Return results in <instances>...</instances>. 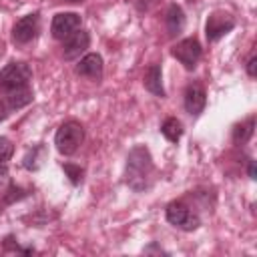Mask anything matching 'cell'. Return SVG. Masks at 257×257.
<instances>
[{
  "instance_id": "1",
  "label": "cell",
  "mask_w": 257,
  "mask_h": 257,
  "mask_svg": "<svg viewBox=\"0 0 257 257\" xmlns=\"http://www.w3.org/2000/svg\"><path fill=\"white\" fill-rule=\"evenodd\" d=\"M155 175H157V169H155V161L149 147L135 145L126 155L124 173H122L124 185L135 193H147L155 185Z\"/></svg>"
},
{
  "instance_id": "26",
  "label": "cell",
  "mask_w": 257,
  "mask_h": 257,
  "mask_svg": "<svg viewBox=\"0 0 257 257\" xmlns=\"http://www.w3.org/2000/svg\"><path fill=\"white\" fill-rule=\"evenodd\" d=\"M6 177H8V169H6V165H0V181Z\"/></svg>"
},
{
  "instance_id": "20",
  "label": "cell",
  "mask_w": 257,
  "mask_h": 257,
  "mask_svg": "<svg viewBox=\"0 0 257 257\" xmlns=\"http://www.w3.org/2000/svg\"><path fill=\"white\" fill-rule=\"evenodd\" d=\"M14 155V145L8 137H0V165H6Z\"/></svg>"
},
{
  "instance_id": "2",
  "label": "cell",
  "mask_w": 257,
  "mask_h": 257,
  "mask_svg": "<svg viewBox=\"0 0 257 257\" xmlns=\"http://www.w3.org/2000/svg\"><path fill=\"white\" fill-rule=\"evenodd\" d=\"M165 219L181 231H197L201 227V215L185 199H175L165 207Z\"/></svg>"
},
{
  "instance_id": "3",
  "label": "cell",
  "mask_w": 257,
  "mask_h": 257,
  "mask_svg": "<svg viewBox=\"0 0 257 257\" xmlns=\"http://www.w3.org/2000/svg\"><path fill=\"white\" fill-rule=\"evenodd\" d=\"M82 143H84V126H82L78 120H74V118L64 120V122L56 128V133H54L56 151H58L60 155H64V157L74 155V153L80 149Z\"/></svg>"
},
{
  "instance_id": "4",
  "label": "cell",
  "mask_w": 257,
  "mask_h": 257,
  "mask_svg": "<svg viewBox=\"0 0 257 257\" xmlns=\"http://www.w3.org/2000/svg\"><path fill=\"white\" fill-rule=\"evenodd\" d=\"M32 68L22 60H12L0 70V92H10L16 88L30 86Z\"/></svg>"
},
{
  "instance_id": "24",
  "label": "cell",
  "mask_w": 257,
  "mask_h": 257,
  "mask_svg": "<svg viewBox=\"0 0 257 257\" xmlns=\"http://www.w3.org/2000/svg\"><path fill=\"white\" fill-rule=\"evenodd\" d=\"M12 114V110L8 108V104H6V100L4 98H0V122L4 120V118H8Z\"/></svg>"
},
{
  "instance_id": "19",
  "label": "cell",
  "mask_w": 257,
  "mask_h": 257,
  "mask_svg": "<svg viewBox=\"0 0 257 257\" xmlns=\"http://www.w3.org/2000/svg\"><path fill=\"white\" fill-rule=\"evenodd\" d=\"M2 249H4V251H12V253H20V255H32V253H36L34 247H22L14 235H6V237H4Z\"/></svg>"
},
{
  "instance_id": "8",
  "label": "cell",
  "mask_w": 257,
  "mask_h": 257,
  "mask_svg": "<svg viewBox=\"0 0 257 257\" xmlns=\"http://www.w3.org/2000/svg\"><path fill=\"white\" fill-rule=\"evenodd\" d=\"M183 106H185L187 114L193 116V118L201 116V112L205 110V106H207V92H205V86L199 80H193V82H189L185 86Z\"/></svg>"
},
{
  "instance_id": "21",
  "label": "cell",
  "mask_w": 257,
  "mask_h": 257,
  "mask_svg": "<svg viewBox=\"0 0 257 257\" xmlns=\"http://www.w3.org/2000/svg\"><path fill=\"white\" fill-rule=\"evenodd\" d=\"M255 66H257V56H255V50H251V54H249V58H247V62H245V72H247L249 78H255V76H257Z\"/></svg>"
},
{
  "instance_id": "17",
  "label": "cell",
  "mask_w": 257,
  "mask_h": 257,
  "mask_svg": "<svg viewBox=\"0 0 257 257\" xmlns=\"http://www.w3.org/2000/svg\"><path fill=\"white\" fill-rule=\"evenodd\" d=\"M183 133H185L183 122H181L177 116H167V118L163 120V124H161V135H163L169 143H173V145H177V143L181 141Z\"/></svg>"
},
{
  "instance_id": "11",
  "label": "cell",
  "mask_w": 257,
  "mask_h": 257,
  "mask_svg": "<svg viewBox=\"0 0 257 257\" xmlns=\"http://www.w3.org/2000/svg\"><path fill=\"white\" fill-rule=\"evenodd\" d=\"M88 46H90V34L78 28L76 32H72L70 36L62 40V56L64 60H78L86 52Z\"/></svg>"
},
{
  "instance_id": "15",
  "label": "cell",
  "mask_w": 257,
  "mask_h": 257,
  "mask_svg": "<svg viewBox=\"0 0 257 257\" xmlns=\"http://www.w3.org/2000/svg\"><path fill=\"white\" fill-rule=\"evenodd\" d=\"M46 159H48V149H46V145L44 143H36V145H32L28 151H26V155L22 157V167L26 169V171H40L42 169V165L46 163Z\"/></svg>"
},
{
  "instance_id": "16",
  "label": "cell",
  "mask_w": 257,
  "mask_h": 257,
  "mask_svg": "<svg viewBox=\"0 0 257 257\" xmlns=\"http://www.w3.org/2000/svg\"><path fill=\"white\" fill-rule=\"evenodd\" d=\"M30 195H32V189H24V187L16 185L14 181H10L8 187H6L4 193H2L0 211H4L6 207H10V205H14V203H18V201H22V199H26V197H30Z\"/></svg>"
},
{
  "instance_id": "27",
  "label": "cell",
  "mask_w": 257,
  "mask_h": 257,
  "mask_svg": "<svg viewBox=\"0 0 257 257\" xmlns=\"http://www.w3.org/2000/svg\"><path fill=\"white\" fill-rule=\"evenodd\" d=\"M64 2H72V4H78V2H84V0H64Z\"/></svg>"
},
{
  "instance_id": "5",
  "label": "cell",
  "mask_w": 257,
  "mask_h": 257,
  "mask_svg": "<svg viewBox=\"0 0 257 257\" xmlns=\"http://www.w3.org/2000/svg\"><path fill=\"white\" fill-rule=\"evenodd\" d=\"M171 56L177 58V60L183 64L185 70L193 72V70L197 68L201 56H203V46H201V42H199L197 36H187V38L179 40L177 44H173Z\"/></svg>"
},
{
  "instance_id": "13",
  "label": "cell",
  "mask_w": 257,
  "mask_h": 257,
  "mask_svg": "<svg viewBox=\"0 0 257 257\" xmlns=\"http://www.w3.org/2000/svg\"><path fill=\"white\" fill-rule=\"evenodd\" d=\"M143 86H145L151 94H155V96H159V98H165V96H167V90H165V86H163V68H161L159 62H153V64L147 66L145 76H143Z\"/></svg>"
},
{
  "instance_id": "23",
  "label": "cell",
  "mask_w": 257,
  "mask_h": 257,
  "mask_svg": "<svg viewBox=\"0 0 257 257\" xmlns=\"http://www.w3.org/2000/svg\"><path fill=\"white\" fill-rule=\"evenodd\" d=\"M155 2H157V0H133L135 8H137L139 12H149V10L155 6Z\"/></svg>"
},
{
  "instance_id": "25",
  "label": "cell",
  "mask_w": 257,
  "mask_h": 257,
  "mask_svg": "<svg viewBox=\"0 0 257 257\" xmlns=\"http://www.w3.org/2000/svg\"><path fill=\"white\" fill-rule=\"evenodd\" d=\"M247 175H249L251 181L257 179V175H255V161L253 159H247Z\"/></svg>"
},
{
  "instance_id": "9",
  "label": "cell",
  "mask_w": 257,
  "mask_h": 257,
  "mask_svg": "<svg viewBox=\"0 0 257 257\" xmlns=\"http://www.w3.org/2000/svg\"><path fill=\"white\" fill-rule=\"evenodd\" d=\"M74 72L82 78L100 82L102 74H104V60L98 52H86L78 58V62L74 64Z\"/></svg>"
},
{
  "instance_id": "10",
  "label": "cell",
  "mask_w": 257,
  "mask_h": 257,
  "mask_svg": "<svg viewBox=\"0 0 257 257\" xmlns=\"http://www.w3.org/2000/svg\"><path fill=\"white\" fill-rule=\"evenodd\" d=\"M82 26V18L76 12H58L52 16L50 22V32L52 38L56 40H64L66 36H70L72 32H76Z\"/></svg>"
},
{
  "instance_id": "18",
  "label": "cell",
  "mask_w": 257,
  "mask_h": 257,
  "mask_svg": "<svg viewBox=\"0 0 257 257\" xmlns=\"http://www.w3.org/2000/svg\"><path fill=\"white\" fill-rule=\"evenodd\" d=\"M60 169L64 171V175H66V179H68V183H70L72 187L82 185V181H84V169H82L80 165H74V163H60Z\"/></svg>"
},
{
  "instance_id": "14",
  "label": "cell",
  "mask_w": 257,
  "mask_h": 257,
  "mask_svg": "<svg viewBox=\"0 0 257 257\" xmlns=\"http://www.w3.org/2000/svg\"><path fill=\"white\" fill-rule=\"evenodd\" d=\"M255 133V114L251 112L247 118H243L241 122H235L231 128V143L235 147H243L253 139Z\"/></svg>"
},
{
  "instance_id": "22",
  "label": "cell",
  "mask_w": 257,
  "mask_h": 257,
  "mask_svg": "<svg viewBox=\"0 0 257 257\" xmlns=\"http://www.w3.org/2000/svg\"><path fill=\"white\" fill-rule=\"evenodd\" d=\"M143 253H147V255H149V253H159V255H169V251H167V249H163V247H161V245H159L157 241H151V243H149V245H147V247L143 249Z\"/></svg>"
},
{
  "instance_id": "12",
  "label": "cell",
  "mask_w": 257,
  "mask_h": 257,
  "mask_svg": "<svg viewBox=\"0 0 257 257\" xmlns=\"http://www.w3.org/2000/svg\"><path fill=\"white\" fill-rule=\"evenodd\" d=\"M185 24H187V16H185V10L179 6V4H169L167 10H165V28H167V36L169 38H177L181 36V32L185 30Z\"/></svg>"
},
{
  "instance_id": "6",
  "label": "cell",
  "mask_w": 257,
  "mask_h": 257,
  "mask_svg": "<svg viewBox=\"0 0 257 257\" xmlns=\"http://www.w3.org/2000/svg\"><path fill=\"white\" fill-rule=\"evenodd\" d=\"M40 34V12H30L18 18L12 26V42L16 46H26Z\"/></svg>"
},
{
  "instance_id": "7",
  "label": "cell",
  "mask_w": 257,
  "mask_h": 257,
  "mask_svg": "<svg viewBox=\"0 0 257 257\" xmlns=\"http://www.w3.org/2000/svg\"><path fill=\"white\" fill-rule=\"evenodd\" d=\"M235 18L225 12V10H213L209 16H207V22H205V36H207V42L213 44L217 40H221L225 34H229L233 28H235Z\"/></svg>"
}]
</instances>
